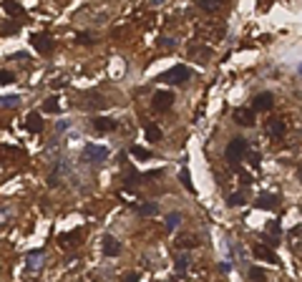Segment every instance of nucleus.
Segmentation results:
<instances>
[{
  "label": "nucleus",
  "mask_w": 302,
  "mask_h": 282,
  "mask_svg": "<svg viewBox=\"0 0 302 282\" xmlns=\"http://www.w3.org/2000/svg\"><path fill=\"white\" fill-rule=\"evenodd\" d=\"M249 151V144H247V139H242V136H237V139H232L229 144H227V149H224V159L229 161V164H237L244 154Z\"/></svg>",
  "instance_id": "1"
},
{
  "label": "nucleus",
  "mask_w": 302,
  "mask_h": 282,
  "mask_svg": "<svg viewBox=\"0 0 302 282\" xmlns=\"http://www.w3.org/2000/svg\"><path fill=\"white\" fill-rule=\"evenodd\" d=\"M186 78H191V71L186 68V66H171L169 71H164L161 76H159V81H164V83H171V86H179V83H184Z\"/></svg>",
  "instance_id": "2"
},
{
  "label": "nucleus",
  "mask_w": 302,
  "mask_h": 282,
  "mask_svg": "<svg viewBox=\"0 0 302 282\" xmlns=\"http://www.w3.org/2000/svg\"><path fill=\"white\" fill-rule=\"evenodd\" d=\"M86 164H103L109 159V149L106 146H96V144H89L83 149V157H81Z\"/></svg>",
  "instance_id": "3"
},
{
  "label": "nucleus",
  "mask_w": 302,
  "mask_h": 282,
  "mask_svg": "<svg viewBox=\"0 0 302 282\" xmlns=\"http://www.w3.org/2000/svg\"><path fill=\"white\" fill-rule=\"evenodd\" d=\"M174 94L171 91H156L154 98H151V106H154V111L164 114V111H171V106H174Z\"/></svg>",
  "instance_id": "4"
},
{
  "label": "nucleus",
  "mask_w": 302,
  "mask_h": 282,
  "mask_svg": "<svg viewBox=\"0 0 302 282\" xmlns=\"http://www.w3.org/2000/svg\"><path fill=\"white\" fill-rule=\"evenodd\" d=\"M30 46L38 51V53H51L53 46H56V40L48 35V33H30Z\"/></svg>",
  "instance_id": "5"
},
{
  "label": "nucleus",
  "mask_w": 302,
  "mask_h": 282,
  "mask_svg": "<svg viewBox=\"0 0 302 282\" xmlns=\"http://www.w3.org/2000/svg\"><path fill=\"white\" fill-rule=\"evenodd\" d=\"M43 265H46V252H43V250L28 252V257H26V267H28V272L38 275V272L43 270Z\"/></svg>",
  "instance_id": "6"
},
{
  "label": "nucleus",
  "mask_w": 302,
  "mask_h": 282,
  "mask_svg": "<svg viewBox=\"0 0 302 282\" xmlns=\"http://www.w3.org/2000/svg\"><path fill=\"white\" fill-rule=\"evenodd\" d=\"M272 106H274V96L270 91H262L252 98V111H270Z\"/></svg>",
  "instance_id": "7"
},
{
  "label": "nucleus",
  "mask_w": 302,
  "mask_h": 282,
  "mask_svg": "<svg viewBox=\"0 0 302 282\" xmlns=\"http://www.w3.org/2000/svg\"><path fill=\"white\" fill-rule=\"evenodd\" d=\"M267 134H270L272 139H282V136L287 134V124H285V119H272V121L267 124Z\"/></svg>",
  "instance_id": "8"
},
{
  "label": "nucleus",
  "mask_w": 302,
  "mask_h": 282,
  "mask_svg": "<svg viewBox=\"0 0 302 282\" xmlns=\"http://www.w3.org/2000/svg\"><path fill=\"white\" fill-rule=\"evenodd\" d=\"M260 209H277L279 207V197L277 194H270V191H262L260 197H257V202H254Z\"/></svg>",
  "instance_id": "9"
},
{
  "label": "nucleus",
  "mask_w": 302,
  "mask_h": 282,
  "mask_svg": "<svg viewBox=\"0 0 302 282\" xmlns=\"http://www.w3.org/2000/svg\"><path fill=\"white\" fill-rule=\"evenodd\" d=\"M252 252H254V257H260V259H265V262H272V265H279V257L270 250V247H265V245H254L252 247Z\"/></svg>",
  "instance_id": "10"
},
{
  "label": "nucleus",
  "mask_w": 302,
  "mask_h": 282,
  "mask_svg": "<svg viewBox=\"0 0 302 282\" xmlns=\"http://www.w3.org/2000/svg\"><path fill=\"white\" fill-rule=\"evenodd\" d=\"M234 121L240 126H254V111L252 108H234Z\"/></svg>",
  "instance_id": "11"
},
{
  "label": "nucleus",
  "mask_w": 302,
  "mask_h": 282,
  "mask_svg": "<svg viewBox=\"0 0 302 282\" xmlns=\"http://www.w3.org/2000/svg\"><path fill=\"white\" fill-rule=\"evenodd\" d=\"M81 237H83V229H73V232H66V234H60L58 245H60V247H76V245H81Z\"/></svg>",
  "instance_id": "12"
},
{
  "label": "nucleus",
  "mask_w": 302,
  "mask_h": 282,
  "mask_svg": "<svg viewBox=\"0 0 302 282\" xmlns=\"http://www.w3.org/2000/svg\"><path fill=\"white\" fill-rule=\"evenodd\" d=\"M121 242L116 240V237H111V234H106L103 237V254H109V257H116V254H121Z\"/></svg>",
  "instance_id": "13"
},
{
  "label": "nucleus",
  "mask_w": 302,
  "mask_h": 282,
  "mask_svg": "<svg viewBox=\"0 0 302 282\" xmlns=\"http://www.w3.org/2000/svg\"><path fill=\"white\" fill-rule=\"evenodd\" d=\"M189 56L194 61H199V63H207L211 58V48H207V46H189Z\"/></svg>",
  "instance_id": "14"
},
{
  "label": "nucleus",
  "mask_w": 302,
  "mask_h": 282,
  "mask_svg": "<svg viewBox=\"0 0 302 282\" xmlns=\"http://www.w3.org/2000/svg\"><path fill=\"white\" fill-rule=\"evenodd\" d=\"M116 121L114 119H93V128H96V131H101V134H109V131H116Z\"/></svg>",
  "instance_id": "15"
},
{
  "label": "nucleus",
  "mask_w": 302,
  "mask_h": 282,
  "mask_svg": "<svg viewBox=\"0 0 302 282\" xmlns=\"http://www.w3.org/2000/svg\"><path fill=\"white\" fill-rule=\"evenodd\" d=\"M86 106H89V108H93V111H101V108H106V106H109V101H106L101 94H89V96H86Z\"/></svg>",
  "instance_id": "16"
},
{
  "label": "nucleus",
  "mask_w": 302,
  "mask_h": 282,
  "mask_svg": "<svg viewBox=\"0 0 302 282\" xmlns=\"http://www.w3.org/2000/svg\"><path fill=\"white\" fill-rule=\"evenodd\" d=\"M144 134H146V139H149L151 144H159V141L164 139V134H161V128H159L156 124H146V128H144Z\"/></svg>",
  "instance_id": "17"
},
{
  "label": "nucleus",
  "mask_w": 302,
  "mask_h": 282,
  "mask_svg": "<svg viewBox=\"0 0 302 282\" xmlns=\"http://www.w3.org/2000/svg\"><path fill=\"white\" fill-rule=\"evenodd\" d=\"M177 247L179 250H194V247H199V237H194V234H184L177 240Z\"/></svg>",
  "instance_id": "18"
},
{
  "label": "nucleus",
  "mask_w": 302,
  "mask_h": 282,
  "mask_svg": "<svg viewBox=\"0 0 302 282\" xmlns=\"http://www.w3.org/2000/svg\"><path fill=\"white\" fill-rule=\"evenodd\" d=\"M26 126H28L30 134H40V131H43V119H40V114H30L28 121H26Z\"/></svg>",
  "instance_id": "19"
},
{
  "label": "nucleus",
  "mask_w": 302,
  "mask_h": 282,
  "mask_svg": "<svg viewBox=\"0 0 302 282\" xmlns=\"http://www.w3.org/2000/svg\"><path fill=\"white\" fill-rule=\"evenodd\" d=\"M10 157H23V149H18V146H0V161H5Z\"/></svg>",
  "instance_id": "20"
},
{
  "label": "nucleus",
  "mask_w": 302,
  "mask_h": 282,
  "mask_svg": "<svg viewBox=\"0 0 302 282\" xmlns=\"http://www.w3.org/2000/svg\"><path fill=\"white\" fill-rule=\"evenodd\" d=\"M156 212H159V204H154V202H146V204L136 207V214H141V217H154Z\"/></svg>",
  "instance_id": "21"
},
{
  "label": "nucleus",
  "mask_w": 302,
  "mask_h": 282,
  "mask_svg": "<svg viewBox=\"0 0 302 282\" xmlns=\"http://www.w3.org/2000/svg\"><path fill=\"white\" fill-rule=\"evenodd\" d=\"M197 5H199L204 13H217L219 5H222V0H197Z\"/></svg>",
  "instance_id": "22"
},
{
  "label": "nucleus",
  "mask_w": 302,
  "mask_h": 282,
  "mask_svg": "<svg viewBox=\"0 0 302 282\" xmlns=\"http://www.w3.org/2000/svg\"><path fill=\"white\" fill-rule=\"evenodd\" d=\"M3 8H5L10 15H18V18L26 13V10H23V5H20V3H15V0H3Z\"/></svg>",
  "instance_id": "23"
},
{
  "label": "nucleus",
  "mask_w": 302,
  "mask_h": 282,
  "mask_svg": "<svg viewBox=\"0 0 302 282\" xmlns=\"http://www.w3.org/2000/svg\"><path fill=\"white\" fill-rule=\"evenodd\" d=\"M43 111H48V114H60V103L56 101V96H51V98L43 101Z\"/></svg>",
  "instance_id": "24"
},
{
  "label": "nucleus",
  "mask_w": 302,
  "mask_h": 282,
  "mask_svg": "<svg viewBox=\"0 0 302 282\" xmlns=\"http://www.w3.org/2000/svg\"><path fill=\"white\" fill-rule=\"evenodd\" d=\"M20 106V96H0V108H15Z\"/></svg>",
  "instance_id": "25"
},
{
  "label": "nucleus",
  "mask_w": 302,
  "mask_h": 282,
  "mask_svg": "<svg viewBox=\"0 0 302 282\" xmlns=\"http://www.w3.org/2000/svg\"><path fill=\"white\" fill-rule=\"evenodd\" d=\"M179 224H181V214H179V212H171V214L166 217V229L174 232V229H179Z\"/></svg>",
  "instance_id": "26"
},
{
  "label": "nucleus",
  "mask_w": 302,
  "mask_h": 282,
  "mask_svg": "<svg viewBox=\"0 0 302 282\" xmlns=\"http://www.w3.org/2000/svg\"><path fill=\"white\" fill-rule=\"evenodd\" d=\"M186 267H189V257H186V254H179V257H177V277H179V280L184 277Z\"/></svg>",
  "instance_id": "27"
},
{
  "label": "nucleus",
  "mask_w": 302,
  "mask_h": 282,
  "mask_svg": "<svg viewBox=\"0 0 302 282\" xmlns=\"http://www.w3.org/2000/svg\"><path fill=\"white\" fill-rule=\"evenodd\" d=\"M131 154H134L136 159H141V161L154 159V157H151V151H149V149H144V146H131Z\"/></svg>",
  "instance_id": "28"
},
{
  "label": "nucleus",
  "mask_w": 302,
  "mask_h": 282,
  "mask_svg": "<svg viewBox=\"0 0 302 282\" xmlns=\"http://www.w3.org/2000/svg\"><path fill=\"white\" fill-rule=\"evenodd\" d=\"M247 199H244V194L242 191H234V194H229V199H227V204L229 207H242Z\"/></svg>",
  "instance_id": "29"
},
{
  "label": "nucleus",
  "mask_w": 302,
  "mask_h": 282,
  "mask_svg": "<svg viewBox=\"0 0 302 282\" xmlns=\"http://www.w3.org/2000/svg\"><path fill=\"white\" fill-rule=\"evenodd\" d=\"M76 43H81V46H93V43H96V35H93V33H78Z\"/></svg>",
  "instance_id": "30"
},
{
  "label": "nucleus",
  "mask_w": 302,
  "mask_h": 282,
  "mask_svg": "<svg viewBox=\"0 0 302 282\" xmlns=\"http://www.w3.org/2000/svg\"><path fill=\"white\" fill-rule=\"evenodd\" d=\"M13 81H15V73L13 71H5V68L0 71V83H3V86H10Z\"/></svg>",
  "instance_id": "31"
},
{
  "label": "nucleus",
  "mask_w": 302,
  "mask_h": 282,
  "mask_svg": "<svg viewBox=\"0 0 302 282\" xmlns=\"http://www.w3.org/2000/svg\"><path fill=\"white\" fill-rule=\"evenodd\" d=\"M265 270L262 267H249V280H265Z\"/></svg>",
  "instance_id": "32"
},
{
  "label": "nucleus",
  "mask_w": 302,
  "mask_h": 282,
  "mask_svg": "<svg viewBox=\"0 0 302 282\" xmlns=\"http://www.w3.org/2000/svg\"><path fill=\"white\" fill-rule=\"evenodd\" d=\"M181 184H184L189 191H194V187H191V177H189V169H186V166L181 169Z\"/></svg>",
  "instance_id": "33"
},
{
  "label": "nucleus",
  "mask_w": 302,
  "mask_h": 282,
  "mask_svg": "<svg viewBox=\"0 0 302 282\" xmlns=\"http://www.w3.org/2000/svg\"><path fill=\"white\" fill-rule=\"evenodd\" d=\"M159 46H161V48H174V46H177V38H161Z\"/></svg>",
  "instance_id": "34"
},
{
  "label": "nucleus",
  "mask_w": 302,
  "mask_h": 282,
  "mask_svg": "<svg viewBox=\"0 0 302 282\" xmlns=\"http://www.w3.org/2000/svg\"><path fill=\"white\" fill-rule=\"evenodd\" d=\"M8 217H10V209H0V227L8 222Z\"/></svg>",
  "instance_id": "35"
},
{
  "label": "nucleus",
  "mask_w": 302,
  "mask_h": 282,
  "mask_svg": "<svg viewBox=\"0 0 302 282\" xmlns=\"http://www.w3.org/2000/svg\"><path fill=\"white\" fill-rule=\"evenodd\" d=\"M249 164L252 166H260V154H257V151H252V154H249Z\"/></svg>",
  "instance_id": "36"
},
{
  "label": "nucleus",
  "mask_w": 302,
  "mask_h": 282,
  "mask_svg": "<svg viewBox=\"0 0 302 282\" xmlns=\"http://www.w3.org/2000/svg\"><path fill=\"white\" fill-rule=\"evenodd\" d=\"M267 232H272V234H279V222H277V219H274V222H270Z\"/></svg>",
  "instance_id": "37"
},
{
  "label": "nucleus",
  "mask_w": 302,
  "mask_h": 282,
  "mask_svg": "<svg viewBox=\"0 0 302 282\" xmlns=\"http://www.w3.org/2000/svg\"><path fill=\"white\" fill-rule=\"evenodd\" d=\"M123 280H126V282H134V280H139V275H136V272H128V275H123Z\"/></svg>",
  "instance_id": "38"
},
{
  "label": "nucleus",
  "mask_w": 302,
  "mask_h": 282,
  "mask_svg": "<svg viewBox=\"0 0 302 282\" xmlns=\"http://www.w3.org/2000/svg\"><path fill=\"white\" fill-rule=\"evenodd\" d=\"M66 83H68V81H66V78H58V81H56V83H53V89H63V86H66Z\"/></svg>",
  "instance_id": "39"
},
{
  "label": "nucleus",
  "mask_w": 302,
  "mask_h": 282,
  "mask_svg": "<svg viewBox=\"0 0 302 282\" xmlns=\"http://www.w3.org/2000/svg\"><path fill=\"white\" fill-rule=\"evenodd\" d=\"M13 58H15V61H26L28 56H26V53H13Z\"/></svg>",
  "instance_id": "40"
},
{
  "label": "nucleus",
  "mask_w": 302,
  "mask_h": 282,
  "mask_svg": "<svg viewBox=\"0 0 302 282\" xmlns=\"http://www.w3.org/2000/svg\"><path fill=\"white\" fill-rule=\"evenodd\" d=\"M164 3V0H154V5H161Z\"/></svg>",
  "instance_id": "41"
}]
</instances>
